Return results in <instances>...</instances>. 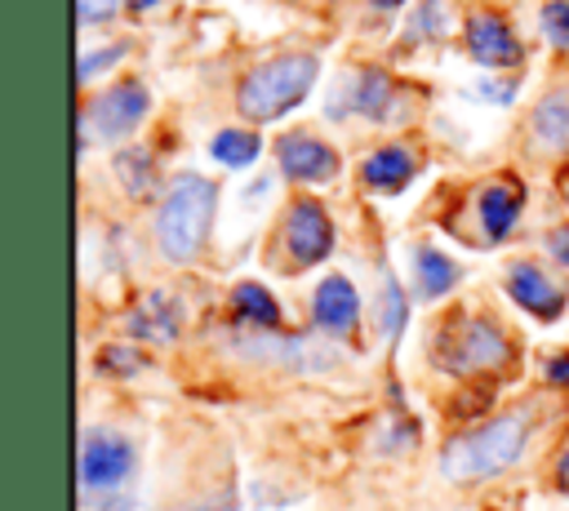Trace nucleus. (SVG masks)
I'll use <instances>...</instances> for the list:
<instances>
[{
  "label": "nucleus",
  "instance_id": "obj_1",
  "mask_svg": "<svg viewBox=\"0 0 569 511\" xmlns=\"http://www.w3.org/2000/svg\"><path fill=\"white\" fill-rule=\"evenodd\" d=\"M213 204H218V191L209 178H196V173L173 178L160 204V218H156V240L169 262H191L200 253L209 222H213Z\"/></svg>",
  "mask_w": 569,
  "mask_h": 511
},
{
  "label": "nucleus",
  "instance_id": "obj_2",
  "mask_svg": "<svg viewBox=\"0 0 569 511\" xmlns=\"http://www.w3.org/2000/svg\"><path fill=\"white\" fill-rule=\"evenodd\" d=\"M525 449V413H502L458 440H449L445 449V475L449 480H485L507 471Z\"/></svg>",
  "mask_w": 569,
  "mask_h": 511
},
{
  "label": "nucleus",
  "instance_id": "obj_3",
  "mask_svg": "<svg viewBox=\"0 0 569 511\" xmlns=\"http://www.w3.org/2000/svg\"><path fill=\"white\" fill-rule=\"evenodd\" d=\"M316 80V58L311 53H284V58H271L262 67H253L244 80H240V111L249 120H276L284 116L289 107H298L307 98Z\"/></svg>",
  "mask_w": 569,
  "mask_h": 511
},
{
  "label": "nucleus",
  "instance_id": "obj_4",
  "mask_svg": "<svg viewBox=\"0 0 569 511\" xmlns=\"http://www.w3.org/2000/svg\"><path fill=\"white\" fill-rule=\"evenodd\" d=\"M507 360V338L489 320L453 315L436 338V364L449 373H480Z\"/></svg>",
  "mask_w": 569,
  "mask_h": 511
},
{
  "label": "nucleus",
  "instance_id": "obj_5",
  "mask_svg": "<svg viewBox=\"0 0 569 511\" xmlns=\"http://www.w3.org/2000/svg\"><path fill=\"white\" fill-rule=\"evenodd\" d=\"M151 98L138 80H124L116 89H107L102 98H93L84 107V133H102V138H116V133H129L142 116H147Z\"/></svg>",
  "mask_w": 569,
  "mask_h": 511
},
{
  "label": "nucleus",
  "instance_id": "obj_6",
  "mask_svg": "<svg viewBox=\"0 0 569 511\" xmlns=\"http://www.w3.org/2000/svg\"><path fill=\"white\" fill-rule=\"evenodd\" d=\"M284 240H289L293 262L311 267V262H320L333 249V222H329V213L316 200H293L289 222H284Z\"/></svg>",
  "mask_w": 569,
  "mask_h": 511
},
{
  "label": "nucleus",
  "instance_id": "obj_7",
  "mask_svg": "<svg viewBox=\"0 0 569 511\" xmlns=\"http://www.w3.org/2000/svg\"><path fill=\"white\" fill-rule=\"evenodd\" d=\"M133 467V449L120 435H89L80 449V484L84 489H116Z\"/></svg>",
  "mask_w": 569,
  "mask_h": 511
},
{
  "label": "nucleus",
  "instance_id": "obj_8",
  "mask_svg": "<svg viewBox=\"0 0 569 511\" xmlns=\"http://www.w3.org/2000/svg\"><path fill=\"white\" fill-rule=\"evenodd\" d=\"M467 49L480 67H516L520 62V40L498 13H471L467 18Z\"/></svg>",
  "mask_w": 569,
  "mask_h": 511
},
{
  "label": "nucleus",
  "instance_id": "obj_9",
  "mask_svg": "<svg viewBox=\"0 0 569 511\" xmlns=\"http://www.w3.org/2000/svg\"><path fill=\"white\" fill-rule=\"evenodd\" d=\"M276 156H280V169H284L289 178H298V182H325V178H333V169H338L333 147L316 142V138H307V133L280 138Z\"/></svg>",
  "mask_w": 569,
  "mask_h": 511
},
{
  "label": "nucleus",
  "instance_id": "obj_10",
  "mask_svg": "<svg viewBox=\"0 0 569 511\" xmlns=\"http://www.w3.org/2000/svg\"><path fill=\"white\" fill-rule=\"evenodd\" d=\"M507 289H511V298H516L525 311H533V315H542V320H556V315L565 311V293H560L538 267H529V262H516V267H511Z\"/></svg>",
  "mask_w": 569,
  "mask_h": 511
},
{
  "label": "nucleus",
  "instance_id": "obj_11",
  "mask_svg": "<svg viewBox=\"0 0 569 511\" xmlns=\"http://www.w3.org/2000/svg\"><path fill=\"white\" fill-rule=\"evenodd\" d=\"M520 204H525V191H520L516 178L489 182V187L480 191V222H485V236H489V240H502V236L511 231Z\"/></svg>",
  "mask_w": 569,
  "mask_h": 511
},
{
  "label": "nucleus",
  "instance_id": "obj_12",
  "mask_svg": "<svg viewBox=\"0 0 569 511\" xmlns=\"http://www.w3.org/2000/svg\"><path fill=\"white\" fill-rule=\"evenodd\" d=\"M356 311H360L356 289H351L342 275L320 280V289H316V320H320L325 329H333V333L351 329V324H356Z\"/></svg>",
  "mask_w": 569,
  "mask_h": 511
},
{
  "label": "nucleus",
  "instance_id": "obj_13",
  "mask_svg": "<svg viewBox=\"0 0 569 511\" xmlns=\"http://www.w3.org/2000/svg\"><path fill=\"white\" fill-rule=\"evenodd\" d=\"M413 178V156L405 147H382L365 160V182L373 191H400Z\"/></svg>",
  "mask_w": 569,
  "mask_h": 511
},
{
  "label": "nucleus",
  "instance_id": "obj_14",
  "mask_svg": "<svg viewBox=\"0 0 569 511\" xmlns=\"http://www.w3.org/2000/svg\"><path fill=\"white\" fill-rule=\"evenodd\" d=\"M129 329L142 333V338H151V342H169V338L178 333V307H173L164 293H151V298H142V307L129 315Z\"/></svg>",
  "mask_w": 569,
  "mask_h": 511
},
{
  "label": "nucleus",
  "instance_id": "obj_15",
  "mask_svg": "<svg viewBox=\"0 0 569 511\" xmlns=\"http://www.w3.org/2000/svg\"><path fill=\"white\" fill-rule=\"evenodd\" d=\"M533 133H538V142L542 147H551V151H560V147H569V93H547L542 102H538V111H533Z\"/></svg>",
  "mask_w": 569,
  "mask_h": 511
},
{
  "label": "nucleus",
  "instance_id": "obj_16",
  "mask_svg": "<svg viewBox=\"0 0 569 511\" xmlns=\"http://www.w3.org/2000/svg\"><path fill=\"white\" fill-rule=\"evenodd\" d=\"M231 307H236L240 320H253V324H262V329H276V324H280L276 298H271L262 284H253V280H244V284L231 289Z\"/></svg>",
  "mask_w": 569,
  "mask_h": 511
},
{
  "label": "nucleus",
  "instance_id": "obj_17",
  "mask_svg": "<svg viewBox=\"0 0 569 511\" xmlns=\"http://www.w3.org/2000/svg\"><path fill=\"white\" fill-rule=\"evenodd\" d=\"M413 267H418V289H422V298H440V293H449V289L458 284V267H453L440 249H418Z\"/></svg>",
  "mask_w": 569,
  "mask_h": 511
},
{
  "label": "nucleus",
  "instance_id": "obj_18",
  "mask_svg": "<svg viewBox=\"0 0 569 511\" xmlns=\"http://www.w3.org/2000/svg\"><path fill=\"white\" fill-rule=\"evenodd\" d=\"M209 151H213V160H222V164H249V160L262 151V142H258V133H249V129H222V133L209 142Z\"/></svg>",
  "mask_w": 569,
  "mask_h": 511
},
{
  "label": "nucleus",
  "instance_id": "obj_19",
  "mask_svg": "<svg viewBox=\"0 0 569 511\" xmlns=\"http://www.w3.org/2000/svg\"><path fill=\"white\" fill-rule=\"evenodd\" d=\"M387 98H391V80L382 71H365L360 76V89H356V111L382 120L387 116Z\"/></svg>",
  "mask_w": 569,
  "mask_h": 511
},
{
  "label": "nucleus",
  "instance_id": "obj_20",
  "mask_svg": "<svg viewBox=\"0 0 569 511\" xmlns=\"http://www.w3.org/2000/svg\"><path fill=\"white\" fill-rule=\"evenodd\" d=\"M116 173H120L129 196H142L151 187V156L147 151H120L116 156Z\"/></svg>",
  "mask_w": 569,
  "mask_h": 511
},
{
  "label": "nucleus",
  "instance_id": "obj_21",
  "mask_svg": "<svg viewBox=\"0 0 569 511\" xmlns=\"http://www.w3.org/2000/svg\"><path fill=\"white\" fill-rule=\"evenodd\" d=\"M542 36L569 53V0H551L542 4Z\"/></svg>",
  "mask_w": 569,
  "mask_h": 511
},
{
  "label": "nucleus",
  "instance_id": "obj_22",
  "mask_svg": "<svg viewBox=\"0 0 569 511\" xmlns=\"http://www.w3.org/2000/svg\"><path fill=\"white\" fill-rule=\"evenodd\" d=\"M400 329H405V293H400V284L391 280V284H382V333L396 338Z\"/></svg>",
  "mask_w": 569,
  "mask_h": 511
},
{
  "label": "nucleus",
  "instance_id": "obj_23",
  "mask_svg": "<svg viewBox=\"0 0 569 511\" xmlns=\"http://www.w3.org/2000/svg\"><path fill=\"white\" fill-rule=\"evenodd\" d=\"M116 4L120 0H76V13H80V22H107L116 13Z\"/></svg>",
  "mask_w": 569,
  "mask_h": 511
},
{
  "label": "nucleus",
  "instance_id": "obj_24",
  "mask_svg": "<svg viewBox=\"0 0 569 511\" xmlns=\"http://www.w3.org/2000/svg\"><path fill=\"white\" fill-rule=\"evenodd\" d=\"M120 53H124V44H111V49H93V53H84V58H80V80H89L98 67H107V62H111V58H120Z\"/></svg>",
  "mask_w": 569,
  "mask_h": 511
},
{
  "label": "nucleus",
  "instance_id": "obj_25",
  "mask_svg": "<svg viewBox=\"0 0 569 511\" xmlns=\"http://www.w3.org/2000/svg\"><path fill=\"white\" fill-rule=\"evenodd\" d=\"M547 249L569 267V227H560V231H551V240H547Z\"/></svg>",
  "mask_w": 569,
  "mask_h": 511
},
{
  "label": "nucleus",
  "instance_id": "obj_26",
  "mask_svg": "<svg viewBox=\"0 0 569 511\" xmlns=\"http://www.w3.org/2000/svg\"><path fill=\"white\" fill-rule=\"evenodd\" d=\"M133 369V360H129V351H120V347H111V351H102V369Z\"/></svg>",
  "mask_w": 569,
  "mask_h": 511
},
{
  "label": "nucleus",
  "instance_id": "obj_27",
  "mask_svg": "<svg viewBox=\"0 0 569 511\" xmlns=\"http://www.w3.org/2000/svg\"><path fill=\"white\" fill-rule=\"evenodd\" d=\"M547 378H551V382H560V387H569V355L551 360V364H547Z\"/></svg>",
  "mask_w": 569,
  "mask_h": 511
},
{
  "label": "nucleus",
  "instance_id": "obj_28",
  "mask_svg": "<svg viewBox=\"0 0 569 511\" xmlns=\"http://www.w3.org/2000/svg\"><path fill=\"white\" fill-rule=\"evenodd\" d=\"M93 511H133V502L129 498H102Z\"/></svg>",
  "mask_w": 569,
  "mask_h": 511
},
{
  "label": "nucleus",
  "instance_id": "obj_29",
  "mask_svg": "<svg viewBox=\"0 0 569 511\" xmlns=\"http://www.w3.org/2000/svg\"><path fill=\"white\" fill-rule=\"evenodd\" d=\"M556 480H560V489H569V449L560 453V467H556Z\"/></svg>",
  "mask_w": 569,
  "mask_h": 511
},
{
  "label": "nucleus",
  "instance_id": "obj_30",
  "mask_svg": "<svg viewBox=\"0 0 569 511\" xmlns=\"http://www.w3.org/2000/svg\"><path fill=\"white\" fill-rule=\"evenodd\" d=\"M124 4H129V9H151L156 0H124Z\"/></svg>",
  "mask_w": 569,
  "mask_h": 511
},
{
  "label": "nucleus",
  "instance_id": "obj_31",
  "mask_svg": "<svg viewBox=\"0 0 569 511\" xmlns=\"http://www.w3.org/2000/svg\"><path fill=\"white\" fill-rule=\"evenodd\" d=\"M373 4H382V9H391V4H400V0H373Z\"/></svg>",
  "mask_w": 569,
  "mask_h": 511
},
{
  "label": "nucleus",
  "instance_id": "obj_32",
  "mask_svg": "<svg viewBox=\"0 0 569 511\" xmlns=\"http://www.w3.org/2000/svg\"><path fill=\"white\" fill-rule=\"evenodd\" d=\"M204 511H213V507H204ZM218 511H231V502H222V507H218Z\"/></svg>",
  "mask_w": 569,
  "mask_h": 511
}]
</instances>
